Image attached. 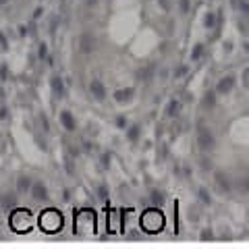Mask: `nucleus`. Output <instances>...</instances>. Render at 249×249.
Wrapping results in <instances>:
<instances>
[{
	"instance_id": "f257e3e1",
	"label": "nucleus",
	"mask_w": 249,
	"mask_h": 249,
	"mask_svg": "<svg viewBox=\"0 0 249 249\" xmlns=\"http://www.w3.org/2000/svg\"><path fill=\"white\" fill-rule=\"evenodd\" d=\"M62 227H65V220H62V214L56 208H48L40 214V229L44 232L54 235V232H58Z\"/></svg>"
},
{
	"instance_id": "f03ea898",
	"label": "nucleus",
	"mask_w": 249,
	"mask_h": 249,
	"mask_svg": "<svg viewBox=\"0 0 249 249\" xmlns=\"http://www.w3.org/2000/svg\"><path fill=\"white\" fill-rule=\"evenodd\" d=\"M9 224H11V229L15 232H19V235L29 232L31 231V214L27 212V210H23V208H15V210H11Z\"/></svg>"
},
{
	"instance_id": "7ed1b4c3",
	"label": "nucleus",
	"mask_w": 249,
	"mask_h": 249,
	"mask_svg": "<svg viewBox=\"0 0 249 249\" xmlns=\"http://www.w3.org/2000/svg\"><path fill=\"white\" fill-rule=\"evenodd\" d=\"M164 227V216H162L158 210H147L142 214V229L147 232H158Z\"/></svg>"
},
{
	"instance_id": "20e7f679",
	"label": "nucleus",
	"mask_w": 249,
	"mask_h": 249,
	"mask_svg": "<svg viewBox=\"0 0 249 249\" xmlns=\"http://www.w3.org/2000/svg\"><path fill=\"white\" fill-rule=\"evenodd\" d=\"M31 199L36 201V204H46V201L50 199V193H48V187H46V183L42 181H34V185H31V191H29Z\"/></svg>"
},
{
	"instance_id": "39448f33",
	"label": "nucleus",
	"mask_w": 249,
	"mask_h": 249,
	"mask_svg": "<svg viewBox=\"0 0 249 249\" xmlns=\"http://www.w3.org/2000/svg\"><path fill=\"white\" fill-rule=\"evenodd\" d=\"M96 44H98V40H96V36H93L91 31H83V34L79 36V50H81V54H91L93 50H96Z\"/></svg>"
},
{
	"instance_id": "423d86ee",
	"label": "nucleus",
	"mask_w": 249,
	"mask_h": 249,
	"mask_svg": "<svg viewBox=\"0 0 249 249\" xmlns=\"http://www.w3.org/2000/svg\"><path fill=\"white\" fill-rule=\"evenodd\" d=\"M89 93H91V98L93 100H98V102H104L106 96H108V89H106V85L102 79H91L89 81Z\"/></svg>"
},
{
	"instance_id": "0eeeda50",
	"label": "nucleus",
	"mask_w": 249,
	"mask_h": 249,
	"mask_svg": "<svg viewBox=\"0 0 249 249\" xmlns=\"http://www.w3.org/2000/svg\"><path fill=\"white\" fill-rule=\"evenodd\" d=\"M58 121H60L62 129H65L67 133H75L77 131V119H75V114L71 110H60Z\"/></svg>"
},
{
	"instance_id": "6e6552de",
	"label": "nucleus",
	"mask_w": 249,
	"mask_h": 249,
	"mask_svg": "<svg viewBox=\"0 0 249 249\" xmlns=\"http://www.w3.org/2000/svg\"><path fill=\"white\" fill-rule=\"evenodd\" d=\"M19 206V196L15 191H4L0 193V208L6 210V212H11V210H15Z\"/></svg>"
},
{
	"instance_id": "1a4fd4ad",
	"label": "nucleus",
	"mask_w": 249,
	"mask_h": 249,
	"mask_svg": "<svg viewBox=\"0 0 249 249\" xmlns=\"http://www.w3.org/2000/svg\"><path fill=\"white\" fill-rule=\"evenodd\" d=\"M50 89H52V93L56 98H65L67 96V85H65V79L58 75V73H54L52 77H50Z\"/></svg>"
},
{
	"instance_id": "9d476101",
	"label": "nucleus",
	"mask_w": 249,
	"mask_h": 249,
	"mask_svg": "<svg viewBox=\"0 0 249 249\" xmlns=\"http://www.w3.org/2000/svg\"><path fill=\"white\" fill-rule=\"evenodd\" d=\"M31 185H34V177L19 175V178H17V193H29Z\"/></svg>"
},
{
	"instance_id": "9b49d317",
	"label": "nucleus",
	"mask_w": 249,
	"mask_h": 249,
	"mask_svg": "<svg viewBox=\"0 0 249 249\" xmlns=\"http://www.w3.org/2000/svg\"><path fill=\"white\" fill-rule=\"evenodd\" d=\"M133 93H135V89L133 88H121V89H116L114 91V100L119 104H127L131 98H133Z\"/></svg>"
},
{
	"instance_id": "f8f14e48",
	"label": "nucleus",
	"mask_w": 249,
	"mask_h": 249,
	"mask_svg": "<svg viewBox=\"0 0 249 249\" xmlns=\"http://www.w3.org/2000/svg\"><path fill=\"white\" fill-rule=\"evenodd\" d=\"M48 56H50L48 44H46V42H40V44H37V58H40V60H48Z\"/></svg>"
},
{
	"instance_id": "ddd939ff",
	"label": "nucleus",
	"mask_w": 249,
	"mask_h": 249,
	"mask_svg": "<svg viewBox=\"0 0 249 249\" xmlns=\"http://www.w3.org/2000/svg\"><path fill=\"white\" fill-rule=\"evenodd\" d=\"M110 158H112L110 152H102V154H100V168H102V170L110 168Z\"/></svg>"
},
{
	"instance_id": "4468645a",
	"label": "nucleus",
	"mask_w": 249,
	"mask_h": 249,
	"mask_svg": "<svg viewBox=\"0 0 249 249\" xmlns=\"http://www.w3.org/2000/svg\"><path fill=\"white\" fill-rule=\"evenodd\" d=\"M96 193H98V199H100V201H106V199H108V187H106L104 183H102V185H98Z\"/></svg>"
},
{
	"instance_id": "2eb2a0df",
	"label": "nucleus",
	"mask_w": 249,
	"mask_h": 249,
	"mask_svg": "<svg viewBox=\"0 0 249 249\" xmlns=\"http://www.w3.org/2000/svg\"><path fill=\"white\" fill-rule=\"evenodd\" d=\"M114 124H116V129H127V119H124L123 114H119L114 119Z\"/></svg>"
},
{
	"instance_id": "dca6fc26",
	"label": "nucleus",
	"mask_w": 249,
	"mask_h": 249,
	"mask_svg": "<svg viewBox=\"0 0 249 249\" xmlns=\"http://www.w3.org/2000/svg\"><path fill=\"white\" fill-rule=\"evenodd\" d=\"M9 116H11L9 106H6V104H0V121H9Z\"/></svg>"
},
{
	"instance_id": "f3484780",
	"label": "nucleus",
	"mask_w": 249,
	"mask_h": 249,
	"mask_svg": "<svg viewBox=\"0 0 249 249\" xmlns=\"http://www.w3.org/2000/svg\"><path fill=\"white\" fill-rule=\"evenodd\" d=\"M137 135H139V127H137V124H133V127H131V129L127 131V137L131 139V142H135Z\"/></svg>"
},
{
	"instance_id": "a211bd4d",
	"label": "nucleus",
	"mask_w": 249,
	"mask_h": 249,
	"mask_svg": "<svg viewBox=\"0 0 249 249\" xmlns=\"http://www.w3.org/2000/svg\"><path fill=\"white\" fill-rule=\"evenodd\" d=\"M40 124H42V129L46 131V133H48V131H50V123H48V116H46V114H40Z\"/></svg>"
},
{
	"instance_id": "6ab92c4d",
	"label": "nucleus",
	"mask_w": 249,
	"mask_h": 249,
	"mask_svg": "<svg viewBox=\"0 0 249 249\" xmlns=\"http://www.w3.org/2000/svg\"><path fill=\"white\" fill-rule=\"evenodd\" d=\"M6 79H9V67L0 65V81H6Z\"/></svg>"
},
{
	"instance_id": "aec40b11",
	"label": "nucleus",
	"mask_w": 249,
	"mask_h": 249,
	"mask_svg": "<svg viewBox=\"0 0 249 249\" xmlns=\"http://www.w3.org/2000/svg\"><path fill=\"white\" fill-rule=\"evenodd\" d=\"M19 36H21V37H27V36H29V25L21 23V25H19Z\"/></svg>"
},
{
	"instance_id": "412c9836",
	"label": "nucleus",
	"mask_w": 249,
	"mask_h": 249,
	"mask_svg": "<svg viewBox=\"0 0 249 249\" xmlns=\"http://www.w3.org/2000/svg\"><path fill=\"white\" fill-rule=\"evenodd\" d=\"M0 48L2 50H9V40H6V36L0 31Z\"/></svg>"
},
{
	"instance_id": "4be33fe9",
	"label": "nucleus",
	"mask_w": 249,
	"mask_h": 249,
	"mask_svg": "<svg viewBox=\"0 0 249 249\" xmlns=\"http://www.w3.org/2000/svg\"><path fill=\"white\" fill-rule=\"evenodd\" d=\"M91 150H93V143H91V142H88V139H85V142H83V152H88V154H89Z\"/></svg>"
},
{
	"instance_id": "5701e85b",
	"label": "nucleus",
	"mask_w": 249,
	"mask_h": 249,
	"mask_svg": "<svg viewBox=\"0 0 249 249\" xmlns=\"http://www.w3.org/2000/svg\"><path fill=\"white\" fill-rule=\"evenodd\" d=\"M42 13H44V9H42V6H37V9L34 11V19H40V17H42Z\"/></svg>"
},
{
	"instance_id": "b1692460",
	"label": "nucleus",
	"mask_w": 249,
	"mask_h": 249,
	"mask_svg": "<svg viewBox=\"0 0 249 249\" xmlns=\"http://www.w3.org/2000/svg\"><path fill=\"white\" fill-rule=\"evenodd\" d=\"M62 199H65V201H69V199H71V191H69V189H65V196H62Z\"/></svg>"
},
{
	"instance_id": "393cba45",
	"label": "nucleus",
	"mask_w": 249,
	"mask_h": 249,
	"mask_svg": "<svg viewBox=\"0 0 249 249\" xmlns=\"http://www.w3.org/2000/svg\"><path fill=\"white\" fill-rule=\"evenodd\" d=\"M96 2H98V0H85V4H88V6H93Z\"/></svg>"
},
{
	"instance_id": "a878e982",
	"label": "nucleus",
	"mask_w": 249,
	"mask_h": 249,
	"mask_svg": "<svg viewBox=\"0 0 249 249\" xmlns=\"http://www.w3.org/2000/svg\"><path fill=\"white\" fill-rule=\"evenodd\" d=\"M11 0H0V6H4V4H9Z\"/></svg>"
},
{
	"instance_id": "bb28decb",
	"label": "nucleus",
	"mask_w": 249,
	"mask_h": 249,
	"mask_svg": "<svg viewBox=\"0 0 249 249\" xmlns=\"http://www.w3.org/2000/svg\"><path fill=\"white\" fill-rule=\"evenodd\" d=\"M2 98H4V91H2V89H0V102H2Z\"/></svg>"
},
{
	"instance_id": "cd10ccee",
	"label": "nucleus",
	"mask_w": 249,
	"mask_h": 249,
	"mask_svg": "<svg viewBox=\"0 0 249 249\" xmlns=\"http://www.w3.org/2000/svg\"><path fill=\"white\" fill-rule=\"evenodd\" d=\"M2 237H4V235H2V232H0V239H2Z\"/></svg>"
}]
</instances>
